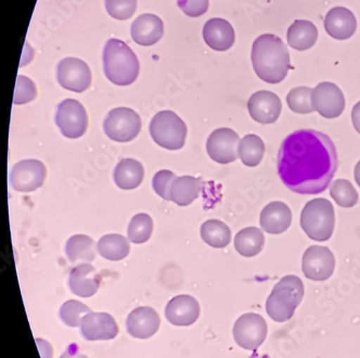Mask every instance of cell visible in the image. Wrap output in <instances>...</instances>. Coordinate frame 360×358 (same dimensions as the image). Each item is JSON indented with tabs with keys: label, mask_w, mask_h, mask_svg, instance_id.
<instances>
[{
	"label": "cell",
	"mask_w": 360,
	"mask_h": 358,
	"mask_svg": "<svg viewBox=\"0 0 360 358\" xmlns=\"http://www.w3.org/2000/svg\"><path fill=\"white\" fill-rule=\"evenodd\" d=\"M153 140L162 148L181 150L186 141L187 127L172 110H162L153 117L150 124Z\"/></svg>",
	"instance_id": "8992f818"
},
{
	"label": "cell",
	"mask_w": 360,
	"mask_h": 358,
	"mask_svg": "<svg viewBox=\"0 0 360 358\" xmlns=\"http://www.w3.org/2000/svg\"><path fill=\"white\" fill-rule=\"evenodd\" d=\"M264 142L260 136L255 134H248L243 136L239 144L238 155L243 165L248 167H255L262 162L264 157Z\"/></svg>",
	"instance_id": "4dcf8cb0"
},
{
	"label": "cell",
	"mask_w": 360,
	"mask_h": 358,
	"mask_svg": "<svg viewBox=\"0 0 360 358\" xmlns=\"http://www.w3.org/2000/svg\"><path fill=\"white\" fill-rule=\"evenodd\" d=\"M56 79L64 89L86 91L92 82V74L86 62L77 58H66L58 64Z\"/></svg>",
	"instance_id": "8fae6325"
},
{
	"label": "cell",
	"mask_w": 360,
	"mask_h": 358,
	"mask_svg": "<svg viewBox=\"0 0 360 358\" xmlns=\"http://www.w3.org/2000/svg\"><path fill=\"white\" fill-rule=\"evenodd\" d=\"M178 6L187 17L198 18L208 11L209 0H178Z\"/></svg>",
	"instance_id": "f35d334b"
},
{
	"label": "cell",
	"mask_w": 360,
	"mask_h": 358,
	"mask_svg": "<svg viewBox=\"0 0 360 358\" xmlns=\"http://www.w3.org/2000/svg\"><path fill=\"white\" fill-rule=\"evenodd\" d=\"M142 122L131 108H117L110 110L103 122L104 132L110 140L130 142L140 134Z\"/></svg>",
	"instance_id": "52a82bcc"
},
{
	"label": "cell",
	"mask_w": 360,
	"mask_h": 358,
	"mask_svg": "<svg viewBox=\"0 0 360 358\" xmlns=\"http://www.w3.org/2000/svg\"><path fill=\"white\" fill-rule=\"evenodd\" d=\"M178 177L170 170H160L153 178V188L166 200H170L171 184Z\"/></svg>",
	"instance_id": "74e56055"
},
{
	"label": "cell",
	"mask_w": 360,
	"mask_h": 358,
	"mask_svg": "<svg viewBox=\"0 0 360 358\" xmlns=\"http://www.w3.org/2000/svg\"><path fill=\"white\" fill-rule=\"evenodd\" d=\"M335 267V255L327 247H309L303 255L302 269L305 276L311 281H327L333 276Z\"/></svg>",
	"instance_id": "4fadbf2b"
},
{
	"label": "cell",
	"mask_w": 360,
	"mask_h": 358,
	"mask_svg": "<svg viewBox=\"0 0 360 358\" xmlns=\"http://www.w3.org/2000/svg\"><path fill=\"white\" fill-rule=\"evenodd\" d=\"M164 35V22L155 14H141L131 25V36L141 46H152Z\"/></svg>",
	"instance_id": "44dd1931"
},
{
	"label": "cell",
	"mask_w": 360,
	"mask_h": 358,
	"mask_svg": "<svg viewBox=\"0 0 360 358\" xmlns=\"http://www.w3.org/2000/svg\"><path fill=\"white\" fill-rule=\"evenodd\" d=\"M281 98L278 96L266 90L257 91L250 96L248 110L251 117L260 124H274L281 114Z\"/></svg>",
	"instance_id": "9a60e30c"
},
{
	"label": "cell",
	"mask_w": 360,
	"mask_h": 358,
	"mask_svg": "<svg viewBox=\"0 0 360 358\" xmlns=\"http://www.w3.org/2000/svg\"><path fill=\"white\" fill-rule=\"evenodd\" d=\"M355 180L357 184L359 185L360 188V160L355 167Z\"/></svg>",
	"instance_id": "b9f144b4"
},
{
	"label": "cell",
	"mask_w": 360,
	"mask_h": 358,
	"mask_svg": "<svg viewBox=\"0 0 360 358\" xmlns=\"http://www.w3.org/2000/svg\"><path fill=\"white\" fill-rule=\"evenodd\" d=\"M154 224L146 213H139L132 218L128 227V239L134 243H144L150 241Z\"/></svg>",
	"instance_id": "1f68e13d"
},
{
	"label": "cell",
	"mask_w": 360,
	"mask_h": 358,
	"mask_svg": "<svg viewBox=\"0 0 360 358\" xmlns=\"http://www.w3.org/2000/svg\"><path fill=\"white\" fill-rule=\"evenodd\" d=\"M106 77L117 86L134 84L140 73V62L131 48L120 39L108 40L103 50Z\"/></svg>",
	"instance_id": "3957f363"
},
{
	"label": "cell",
	"mask_w": 360,
	"mask_h": 358,
	"mask_svg": "<svg viewBox=\"0 0 360 358\" xmlns=\"http://www.w3.org/2000/svg\"><path fill=\"white\" fill-rule=\"evenodd\" d=\"M60 358H89L88 356L84 355L82 352L78 349L77 345L75 343L70 345L68 349L65 350L63 354H62Z\"/></svg>",
	"instance_id": "ab89813d"
},
{
	"label": "cell",
	"mask_w": 360,
	"mask_h": 358,
	"mask_svg": "<svg viewBox=\"0 0 360 358\" xmlns=\"http://www.w3.org/2000/svg\"><path fill=\"white\" fill-rule=\"evenodd\" d=\"M202 188L200 179L192 176L178 177L171 184L170 200L181 207H186L198 198Z\"/></svg>",
	"instance_id": "484cf974"
},
{
	"label": "cell",
	"mask_w": 360,
	"mask_h": 358,
	"mask_svg": "<svg viewBox=\"0 0 360 358\" xmlns=\"http://www.w3.org/2000/svg\"><path fill=\"white\" fill-rule=\"evenodd\" d=\"M330 194L335 203L343 208H352L358 203V194L349 180H335L330 188Z\"/></svg>",
	"instance_id": "d6a6232c"
},
{
	"label": "cell",
	"mask_w": 360,
	"mask_h": 358,
	"mask_svg": "<svg viewBox=\"0 0 360 358\" xmlns=\"http://www.w3.org/2000/svg\"><path fill=\"white\" fill-rule=\"evenodd\" d=\"M89 313H91L90 307L76 300L66 301L60 309V317L63 323L74 328L82 326L84 317Z\"/></svg>",
	"instance_id": "e575fe53"
},
{
	"label": "cell",
	"mask_w": 360,
	"mask_h": 358,
	"mask_svg": "<svg viewBox=\"0 0 360 358\" xmlns=\"http://www.w3.org/2000/svg\"><path fill=\"white\" fill-rule=\"evenodd\" d=\"M291 222L292 212L285 203H271L261 213V226L269 234H283L290 227Z\"/></svg>",
	"instance_id": "603a6c76"
},
{
	"label": "cell",
	"mask_w": 360,
	"mask_h": 358,
	"mask_svg": "<svg viewBox=\"0 0 360 358\" xmlns=\"http://www.w3.org/2000/svg\"><path fill=\"white\" fill-rule=\"evenodd\" d=\"M251 59L255 73L267 84L283 82L291 68L287 46L281 38L273 34H264L255 39Z\"/></svg>",
	"instance_id": "7a4b0ae2"
},
{
	"label": "cell",
	"mask_w": 360,
	"mask_h": 358,
	"mask_svg": "<svg viewBox=\"0 0 360 358\" xmlns=\"http://www.w3.org/2000/svg\"><path fill=\"white\" fill-rule=\"evenodd\" d=\"M314 108L327 120L342 115L345 110V98L337 84L325 82L319 84L311 94Z\"/></svg>",
	"instance_id": "5bb4252c"
},
{
	"label": "cell",
	"mask_w": 360,
	"mask_h": 358,
	"mask_svg": "<svg viewBox=\"0 0 360 358\" xmlns=\"http://www.w3.org/2000/svg\"><path fill=\"white\" fill-rule=\"evenodd\" d=\"M129 239L120 234L104 235L98 243V252L110 261H120L130 252Z\"/></svg>",
	"instance_id": "f1b7e54d"
},
{
	"label": "cell",
	"mask_w": 360,
	"mask_h": 358,
	"mask_svg": "<svg viewBox=\"0 0 360 358\" xmlns=\"http://www.w3.org/2000/svg\"><path fill=\"white\" fill-rule=\"evenodd\" d=\"M98 243L87 235H74L65 245L68 260L74 264L91 263L96 259Z\"/></svg>",
	"instance_id": "cb8c5ba5"
},
{
	"label": "cell",
	"mask_w": 360,
	"mask_h": 358,
	"mask_svg": "<svg viewBox=\"0 0 360 358\" xmlns=\"http://www.w3.org/2000/svg\"><path fill=\"white\" fill-rule=\"evenodd\" d=\"M202 36L207 45L215 51H226L235 42L234 28L220 18L209 20L205 24Z\"/></svg>",
	"instance_id": "7402d4cb"
},
{
	"label": "cell",
	"mask_w": 360,
	"mask_h": 358,
	"mask_svg": "<svg viewBox=\"0 0 360 358\" xmlns=\"http://www.w3.org/2000/svg\"><path fill=\"white\" fill-rule=\"evenodd\" d=\"M144 179V167L138 160L126 158L120 160L114 171V181L122 190H134Z\"/></svg>",
	"instance_id": "4316f807"
},
{
	"label": "cell",
	"mask_w": 360,
	"mask_h": 358,
	"mask_svg": "<svg viewBox=\"0 0 360 358\" xmlns=\"http://www.w3.org/2000/svg\"><path fill=\"white\" fill-rule=\"evenodd\" d=\"M127 331L136 339H148L158 331L160 317L152 307H140L129 314Z\"/></svg>",
	"instance_id": "e0dca14e"
},
{
	"label": "cell",
	"mask_w": 360,
	"mask_h": 358,
	"mask_svg": "<svg viewBox=\"0 0 360 358\" xmlns=\"http://www.w3.org/2000/svg\"><path fill=\"white\" fill-rule=\"evenodd\" d=\"M317 38L319 31L315 24L307 20H297L288 30V44L297 51L311 49L315 46Z\"/></svg>",
	"instance_id": "d4e9b609"
},
{
	"label": "cell",
	"mask_w": 360,
	"mask_h": 358,
	"mask_svg": "<svg viewBox=\"0 0 360 358\" xmlns=\"http://www.w3.org/2000/svg\"><path fill=\"white\" fill-rule=\"evenodd\" d=\"M80 328L82 337L88 341L115 339L120 333L117 323L114 317L108 313L91 312L87 314Z\"/></svg>",
	"instance_id": "2e32d148"
},
{
	"label": "cell",
	"mask_w": 360,
	"mask_h": 358,
	"mask_svg": "<svg viewBox=\"0 0 360 358\" xmlns=\"http://www.w3.org/2000/svg\"><path fill=\"white\" fill-rule=\"evenodd\" d=\"M238 134L229 128L217 129L207 141V152L211 160L219 164L234 162L238 158L240 144Z\"/></svg>",
	"instance_id": "7c38bea8"
},
{
	"label": "cell",
	"mask_w": 360,
	"mask_h": 358,
	"mask_svg": "<svg viewBox=\"0 0 360 358\" xmlns=\"http://www.w3.org/2000/svg\"><path fill=\"white\" fill-rule=\"evenodd\" d=\"M326 32L338 40L351 38L357 28V20L351 10L335 7L328 12L325 18Z\"/></svg>",
	"instance_id": "ffe728a7"
},
{
	"label": "cell",
	"mask_w": 360,
	"mask_h": 358,
	"mask_svg": "<svg viewBox=\"0 0 360 358\" xmlns=\"http://www.w3.org/2000/svg\"><path fill=\"white\" fill-rule=\"evenodd\" d=\"M314 89L309 87L293 88L287 96V103L290 110L299 114H309L315 110L311 94Z\"/></svg>",
	"instance_id": "836d02e7"
},
{
	"label": "cell",
	"mask_w": 360,
	"mask_h": 358,
	"mask_svg": "<svg viewBox=\"0 0 360 358\" xmlns=\"http://www.w3.org/2000/svg\"><path fill=\"white\" fill-rule=\"evenodd\" d=\"M56 124L68 139H78L87 132V112L84 106L74 98H66L56 108Z\"/></svg>",
	"instance_id": "ba28073f"
},
{
	"label": "cell",
	"mask_w": 360,
	"mask_h": 358,
	"mask_svg": "<svg viewBox=\"0 0 360 358\" xmlns=\"http://www.w3.org/2000/svg\"><path fill=\"white\" fill-rule=\"evenodd\" d=\"M105 7L110 17L116 20H128L136 10V0H105Z\"/></svg>",
	"instance_id": "d590c367"
},
{
	"label": "cell",
	"mask_w": 360,
	"mask_h": 358,
	"mask_svg": "<svg viewBox=\"0 0 360 358\" xmlns=\"http://www.w3.org/2000/svg\"><path fill=\"white\" fill-rule=\"evenodd\" d=\"M166 319L174 326H191L198 319L200 307L192 295H181L169 301L166 307Z\"/></svg>",
	"instance_id": "ac0fdd59"
},
{
	"label": "cell",
	"mask_w": 360,
	"mask_h": 358,
	"mask_svg": "<svg viewBox=\"0 0 360 358\" xmlns=\"http://www.w3.org/2000/svg\"><path fill=\"white\" fill-rule=\"evenodd\" d=\"M265 237L257 227H247L235 237V248L243 257H252L264 248Z\"/></svg>",
	"instance_id": "83f0119b"
},
{
	"label": "cell",
	"mask_w": 360,
	"mask_h": 358,
	"mask_svg": "<svg viewBox=\"0 0 360 358\" xmlns=\"http://www.w3.org/2000/svg\"><path fill=\"white\" fill-rule=\"evenodd\" d=\"M233 335L239 347L255 351L266 339V321L259 314H243L235 323Z\"/></svg>",
	"instance_id": "9c48e42d"
},
{
	"label": "cell",
	"mask_w": 360,
	"mask_h": 358,
	"mask_svg": "<svg viewBox=\"0 0 360 358\" xmlns=\"http://www.w3.org/2000/svg\"><path fill=\"white\" fill-rule=\"evenodd\" d=\"M36 96H37V89H36L35 84L25 76H18L13 103L17 106L26 104L33 101Z\"/></svg>",
	"instance_id": "8d00e7d4"
},
{
	"label": "cell",
	"mask_w": 360,
	"mask_h": 358,
	"mask_svg": "<svg viewBox=\"0 0 360 358\" xmlns=\"http://www.w3.org/2000/svg\"><path fill=\"white\" fill-rule=\"evenodd\" d=\"M335 209L328 199H313L302 210V229L313 241H329L335 231Z\"/></svg>",
	"instance_id": "5b68a950"
},
{
	"label": "cell",
	"mask_w": 360,
	"mask_h": 358,
	"mask_svg": "<svg viewBox=\"0 0 360 358\" xmlns=\"http://www.w3.org/2000/svg\"><path fill=\"white\" fill-rule=\"evenodd\" d=\"M47 168L39 160H26L14 165L9 174V182L18 192H34L44 184Z\"/></svg>",
	"instance_id": "30bf717a"
},
{
	"label": "cell",
	"mask_w": 360,
	"mask_h": 358,
	"mask_svg": "<svg viewBox=\"0 0 360 358\" xmlns=\"http://www.w3.org/2000/svg\"><path fill=\"white\" fill-rule=\"evenodd\" d=\"M338 167L339 157L335 143L327 134L313 129L292 132L279 148L277 170L281 182L297 194L325 192Z\"/></svg>",
	"instance_id": "6da1fadb"
},
{
	"label": "cell",
	"mask_w": 360,
	"mask_h": 358,
	"mask_svg": "<svg viewBox=\"0 0 360 358\" xmlns=\"http://www.w3.org/2000/svg\"><path fill=\"white\" fill-rule=\"evenodd\" d=\"M303 295L304 286L301 279L295 275L283 277L267 298L265 307L269 317L277 323H283L292 319Z\"/></svg>",
	"instance_id": "277c9868"
},
{
	"label": "cell",
	"mask_w": 360,
	"mask_h": 358,
	"mask_svg": "<svg viewBox=\"0 0 360 358\" xmlns=\"http://www.w3.org/2000/svg\"><path fill=\"white\" fill-rule=\"evenodd\" d=\"M68 286L74 295L82 298H90L100 288V275L96 267L89 263L76 265L70 273Z\"/></svg>",
	"instance_id": "d6986e66"
},
{
	"label": "cell",
	"mask_w": 360,
	"mask_h": 358,
	"mask_svg": "<svg viewBox=\"0 0 360 358\" xmlns=\"http://www.w3.org/2000/svg\"><path fill=\"white\" fill-rule=\"evenodd\" d=\"M201 238L213 248H225L232 241V232L220 220H208L201 225Z\"/></svg>",
	"instance_id": "f546056e"
},
{
	"label": "cell",
	"mask_w": 360,
	"mask_h": 358,
	"mask_svg": "<svg viewBox=\"0 0 360 358\" xmlns=\"http://www.w3.org/2000/svg\"><path fill=\"white\" fill-rule=\"evenodd\" d=\"M352 120H353L354 128L360 134V102H358L352 110Z\"/></svg>",
	"instance_id": "60d3db41"
}]
</instances>
